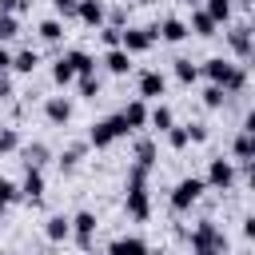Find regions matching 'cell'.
I'll return each instance as SVG.
<instances>
[{"mask_svg":"<svg viewBox=\"0 0 255 255\" xmlns=\"http://www.w3.org/2000/svg\"><path fill=\"white\" fill-rule=\"evenodd\" d=\"M128 215L131 219H147L151 215V199H147V167H131V175H128Z\"/></svg>","mask_w":255,"mask_h":255,"instance_id":"cell-1","label":"cell"},{"mask_svg":"<svg viewBox=\"0 0 255 255\" xmlns=\"http://www.w3.org/2000/svg\"><path fill=\"white\" fill-rule=\"evenodd\" d=\"M203 76H207L215 88H223V92H239V88L247 84L243 68H239V64H231V60H223V56L207 60V64H203Z\"/></svg>","mask_w":255,"mask_h":255,"instance_id":"cell-2","label":"cell"},{"mask_svg":"<svg viewBox=\"0 0 255 255\" xmlns=\"http://www.w3.org/2000/svg\"><path fill=\"white\" fill-rule=\"evenodd\" d=\"M120 135H128V124H124V120H120V112H116V116L100 120V124L88 131V143H92V147H112Z\"/></svg>","mask_w":255,"mask_h":255,"instance_id":"cell-3","label":"cell"},{"mask_svg":"<svg viewBox=\"0 0 255 255\" xmlns=\"http://www.w3.org/2000/svg\"><path fill=\"white\" fill-rule=\"evenodd\" d=\"M203 187H207V183H203L199 175L179 179V183H175V191H171V207H175V211H187V207H191V203L203 195Z\"/></svg>","mask_w":255,"mask_h":255,"instance_id":"cell-4","label":"cell"},{"mask_svg":"<svg viewBox=\"0 0 255 255\" xmlns=\"http://www.w3.org/2000/svg\"><path fill=\"white\" fill-rule=\"evenodd\" d=\"M191 247H195V255H199V251H223V235L215 231L211 219H203V223L191 231Z\"/></svg>","mask_w":255,"mask_h":255,"instance_id":"cell-5","label":"cell"},{"mask_svg":"<svg viewBox=\"0 0 255 255\" xmlns=\"http://www.w3.org/2000/svg\"><path fill=\"white\" fill-rule=\"evenodd\" d=\"M151 40H155V36H151V28H124V32H120V48H124L128 56L147 52V48H151Z\"/></svg>","mask_w":255,"mask_h":255,"instance_id":"cell-6","label":"cell"},{"mask_svg":"<svg viewBox=\"0 0 255 255\" xmlns=\"http://www.w3.org/2000/svg\"><path fill=\"white\" fill-rule=\"evenodd\" d=\"M203 183H211V187L227 191V187L235 183V167H231V159H211V167H207V179H203Z\"/></svg>","mask_w":255,"mask_h":255,"instance_id":"cell-7","label":"cell"},{"mask_svg":"<svg viewBox=\"0 0 255 255\" xmlns=\"http://www.w3.org/2000/svg\"><path fill=\"white\" fill-rule=\"evenodd\" d=\"M72 235L80 247H92V235H96V215L92 211H76L72 215Z\"/></svg>","mask_w":255,"mask_h":255,"instance_id":"cell-8","label":"cell"},{"mask_svg":"<svg viewBox=\"0 0 255 255\" xmlns=\"http://www.w3.org/2000/svg\"><path fill=\"white\" fill-rule=\"evenodd\" d=\"M76 16H80V24H88V28H104V20H108V12H104L100 0H76Z\"/></svg>","mask_w":255,"mask_h":255,"instance_id":"cell-9","label":"cell"},{"mask_svg":"<svg viewBox=\"0 0 255 255\" xmlns=\"http://www.w3.org/2000/svg\"><path fill=\"white\" fill-rule=\"evenodd\" d=\"M151 36H155V40H167V44H179V40L187 36V24H183V20H175V16H167L163 24H155V28H151Z\"/></svg>","mask_w":255,"mask_h":255,"instance_id":"cell-10","label":"cell"},{"mask_svg":"<svg viewBox=\"0 0 255 255\" xmlns=\"http://www.w3.org/2000/svg\"><path fill=\"white\" fill-rule=\"evenodd\" d=\"M163 92H167V80H163L159 72H143V76H139V100H143V104H147V100H159Z\"/></svg>","mask_w":255,"mask_h":255,"instance_id":"cell-11","label":"cell"},{"mask_svg":"<svg viewBox=\"0 0 255 255\" xmlns=\"http://www.w3.org/2000/svg\"><path fill=\"white\" fill-rule=\"evenodd\" d=\"M227 40H231V48H235V56H239V60H247V56H251V28H247V24H235V28L227 32Z\"/></svg>","mask_w":255,"mask_h":255,"instance_id":"cell-12","label":"cell"},{"mask_svg":"<svg viewBox=\"0 0 255 255\" xmlns=\"http://www.w3.org/2000/svg\"><path fill=\"white\" fill-rule=\"evenodd\" d=\"M120 120L128 124V131L143 128V124H147V104H143V100H131V104H128V108L120 112Z\"/></svg>","mask_w":255,"mask_h":255,"instance_id":"cell-13","label":"cell"},{"mask_svg":"<svg viewBox=\"0 0 255 255\" xmlns=\"http://www.w3.org/2000/svg\"><path fill=\"white\" fill-rule=\"evenodd\" d=\"M108 255H147V243L139 235H124V239H116L108 247Z\"/></svg>","mask_w":255,"mask_h":255,"instance_id":"cell-14","label":"cell"},{"mask_svg":"<svg viewBox=\"0 0 255 255\" xmlns=\"http://www.w3.org/2000/svg\"><path fill=\"white\" fill-rule=\"evenodd\" d=\"M104 64H108V72H112V76H128V72H131V56H128L124 48H108Z\"/></svg>","mask_w":255,"mask_h":255,"instance_id":"cell-15","label":"cell"},{"mask_svg":"<svg viewBox=\"0 0 255 255\" xmlns=\"http://www.w3.org/2000/svg\"><path fill=\"white\" fill-rule=\"evenodd\" d=\"M44 116H48L52 124H68V120H72V104H68L64 96H52V100L44 104Z\"/></svg>","mask_w":255,"mask_h":255,"instance_id":"cell-16","label":"cell"},{"mask_svg":"<svg viewBox=\"0 0 255 255\" xmlns=\"http://www.w3.org/2000/svg\"><path fill=\"white\" fill-rule=\"evenodd\" d=\"M231 151H235V159H239V163H251V155H255V135H251V124L235 135V147H231Z\"/></svg>","mask_w":255,"mask_h":255,"instance_id":"cell-17","label":"cell"},{"mask_svg":"<svg viewBox=\"0 0 255 255\" xmlns=\"http://www.w3.org/2000/svg\"><path fill=\"white\" fill-rule=\"evenodd\" d=\"M20 195H24V199H40V195H44V175H40V167H28V175H24V183H20Z\"/></svg>","mask_w":255,"mask_h":255,"instance_id":"cell-18","label":"cell"},{"mask_svg":"<svg viewBox=\"0 0 255 255\" xmlns=\"http://www.w3.org/2000/svg\"><path fill=\"white\" fill-rule=\"evenodd\" d=\"M147 124H151L155 131H167V128H175V116H171L167 104H155V108L147 112Z\"/></svg>","mask_w":255,"mask_h":255,"instance_id":"cell-19","label":"cell"},{"mask_svg":"<svg viewBox=\"0 0 255 255\" xmlns=\"http://www.w3.org/2000/svg\"><path fill=\"white\" fill-rule=\"evenodd\" d=\"M44 235H48L52 243H60V239H68V235H72V219H64V215H52V219L44 223Z\"/></svg>","mask_w":255,"mask_h":255,"instance_id":"cell-20","label":"cell"},{"mask_svg":"<svg viewBox=\"0 0 255 255\" xmlns=\"http://www.w3.org/2000/svg\"><path fill=\"white\" fill-rule=\"evenodd\" d=\"M64 60L72 64V72H76V76H92V68H96V60H92L88 52H80V48H72Z\"/></svg>","mask_w":255,"mask_h":255,"instance_id":"cell-21","label":"cell"},{"mask_svg":"<svg viewBox=\"0 0 255 255\" xmlns=\"http://www.w3.org/2000/svg\"><path fill=\"white\" fill-rule=\"evenodd\" d=\"M187 32H195V36H215V20L199 8V12H191V24H187Z\"/></svg>","mask_w":255,"mask_h":255,"instance_id":"cell-22","label":"cell"},{"mask_svg":"<svg viewBox=\"0 0 255 255\" xmlns=\"http://www.w3.org/2000/svg\"><path fill=\"white\" fill-rule=\"evenodd\" d=\"M36 64H40V56L28 48V52H16L12 56V72H20V76H32L36 72Z\"/></svg>","mask_w":255,"mask_h":255,"instance_id":"cell-23","label":"cell"},{"mask_svg":"<svg viewBox=\"0 0 255 255\" xmlns=\"http://www.w3.org/2000/svg\"><path fill=\"white\" fill-rule=\"evenodd\" d=\"M203 12L215 20V28L219 24H227V16H231V0H203Z\"/></svg>","mask_w":255,"mask_h":255,"instance_id":"cell-24","label":"cell"},{"mask_svg":"<svg viewBox=\"0 0 255 255\" xmlns=\"http://www.w3.org/2000/svg\"><path fill=\"white\" fill-rule=\"evenodd\" d=\"M52 80H56L60 88H68V84L76 80V72H72V64H68L64 56H60V60H56V68H52Z\"/></svg>","mask_w":255,"mask_h":255,"instance_id":"cell-25","label":"cell"},{"mask_svg":"<svg viewBox=\"0 0 255 255\" xmlns=\"http://www.w3.org/2000/svg\"><path fill=\"white\" fill-rule=\"evenodd\" d=\"M175 80H179V84H195V80H199V68H195L191 60H175Z\"/></svg>","mask_w":255,"mask_h":255,"instance_id":"cell-26","label":"cell"},{"mask_svg":"<svg viewBox=\"0 0 255 255\" xmlns=\"http://www.w3.org/2000/svg\"><path fill=\"white\" fill-rule=\"evenodd\" d=\"M155 163V143L151 139H139V147H135V167H151Z\"/></svg>","mask_w":255,"mask_h":255,"instance_id":"cell-27","label":"cell"},{"mask_svg":"<svg viewBox=\"0 0 255 255\" xmlns=\"http://www.w3.org/2000/svg\"><path fill=\"white\" fill-rule=\"evenodd\" d=\"M40 40H48V44L64 40V24H60V20H44V24H40Z\"/></svg>","mask_w":255,"mask_h":255,"instance_id":"cell-28","label":"cell"},{"mask_svg":"<svg viewBox=\"0 0 255 255\" xmlns=\"http://www.w3.org/2000/svg\"><path fill=\"white\" fill-rule=\"evenodd\" d=\"M44 159H48V147H44V143H32V147H24V163H28V167H40Z\"/></svg>","mask_w":255,"mask_h":255,"instance_id":"cell-29","label":"cell"},{"mask_svg":"<svg viewBox=\"0 0 255 255\" xmlns=\"http://www.w3.org/2000/svg\"><path fill=\"white\" fill-rule=\"evenodd\" d=\"M223 100H227V92H223V88H215V84H207V88H203V104H207V108H223Z\"/></svg>","mask_w":255,"mask_h":255,"instance_id":"cell-30","label":"cell"},{"mask_svg":"<svg viewBox=\"0 0 255 255\" xmlns=\"http://www.w3.org/2000/svg\"><path fill=\"white\" fill-rule=\"evenodd\" d=\"M163 135H167V143H171V147H175V151H183V147H187V143H191V139H187V128H167V131H163Z\"/></svg>","mask_w":255,"mask_h":255,"instance_id":"cell-31","label":"cell"},{"mask_svg":"<svg viewBox=\"0 0 255 255\" xmlns=\"http://www.w3.org/2000/svg\"><path fill=\"white\" fill-rule=\"evenodd\" d=\"M12 36H20V24H16V16H0V44H8Z\"/></svg>","mask_w":255,"mask_h":255,"instance_id":"cell-32","label":"cell"},{"mask_svg":"<svg viewBox=\"0 0 255 255\" xmlns=\"http://www.w3.org/2000/svg\"><path fill=\"white\" fill-rule=\"evenodd\" d=\"M16 195H20V187H16L12 179H0V211H4V207H8Z\"/></svg>","mask_w":255,"mask_h":255,"instance_id":"cell-33","label":"cell"},{"mask_svg":"<svg viewBox=\"0 0 255 255\" xmlns=\"http://www.w3.org/2000/svg\"><path fill=\"white\" fill-rule=\"evenodd\" d=\"M96 92H100V80L96 76H80V96L84 100H96Z\"/></svg>","mask_w":255,"mask_h":255,"instance_id":"cell-34","label":"cell"},{"mask_svg":"<svg viewBox=\"0 0 255 255\" xmlns=\"http://www.w3.org/2000/svg\"><path fill=\"white\" fill-rule=\"evenodd\" d=\"M100 40H104L108 48H120V28H116V24H104V28H100Z\"/></svg>","mask_w":255,"mask_h":255,"instance_id":"cell-35","label":"cell"},{"mask_svg":"<svg viewBox=\"0 0 255 255\" xmlns=\"http://www.w3.org/2000/svg\"><path fill=\"white\" fill-rule=\"evenodd\" d=\"M16 147H20V135H16L12 128H4V131H0V151H16Z\"/></svg>","mask_w":255,"mask_h":255,"instance_id":"cell-36","label":"cell"},{"mask_svg":"<svg viewBox=\"0 0 255 255\" xmlns=\"http://www.w3.org/2000/svg\"><path fill=\"white\" fill-rule=\"evenodd\" d=\"M80 155H84V143H80V147H68V151L60 155V167H76V163H80Z\"/></svg>","mask_w":255,"mask_h":255,"instance_id":"cell-37","label":"cell"},{"mask_svg":"<svg viewBox=\"0 0 255 255\" xmlns=\"http://www.w3.org/2000/svg\"><path fill=\"white\" fill-rule=\"evenodd\" d=\"M187 139L203 143V139H207V128H203V124H187Z\"/></svg>","mask_w":255,"mask_h":255,"instance_id":"cell-38","label":"cell"},{"mask_svg":"<svg viewBox=\"0 0 255 255\" xmlns=\"http://www.w3.org/2000/svg\"><path fill=\"white\" fill-rule=\"evenodd\" d=\"M20 8H24L20 0H0V16H16Z\"/></svg>","mask_w":255,"mask_h":255,"instance_id":"cell-39","label":"cell"},{"mask_svg":"<svg viewBox=\"0 0 255 255\" xmlns=\"http://www.w3.org/2000/svg\"><path fill=\"white\" fill-rule=\"evenodd\" d=\"M8 68H12V52L0 44V72H8Z\"/></svg>","mask_w":255,"mask_h":255,"instance_id":"cell-40","label":"cell"},{"mask_svg":"<svg viewBox=\"0 0 255 255\" xmlns=\"http://www.w3.org/2000/svg\"><path fill=\"white\" fill-rule=\"evenodd\" d=\"M52 4H56L60 12H76V0H52Z\"/></svg>","mask_w":255,"mask_h":255,"instance_id":"cell-41","label":"cell"},{"mask_svg":"<svg viewBox=\"0 0 255 255\" xmlns=\"http://www.w3.org/2000/svg\"><path fill=\"white\" fill-rule=\"evenodd\" d=\"M0 96H8V80H4V72H0Z\"/></svg>","mask_w":255,"mask_h":255,"instance_id":"cell-42","label":"cell"},{"mask_svg":"<svg viewBox=\"0 0 255 255\" xmlns=\"http://www.w3.org/2000/svg\"><path fill=\"white\" fill-rule=\"evenodd\" d=\"M135 4H155V0H135Z\"/></svg>","mask_w":255,"mask_h":255,"instance_id":"cell-43","label":"cell"},{"mask_svg":"<svg viewBox=\"0 0 255 255\" xmlns=\"http://www.w3.org/2000/svg\"><path fill=\"white\" fill-rule=\"evenodd\" d=\"M183 4H199V0H183Z\"/></svg>","mask_w":255,"mask_h":255,"instance_id":"cell-44","label":"cell"},{"mask_svg":"<svg viewBox=\"0 0 255 255\" xmlns=\"http://www.w3.org/2000/svg\"><path fill=\"white\" fill-rule=\"evenodd\" d=\"M20 4H32V0H20Z\"/></svg>","mask_w":255,"mask_h":255,"instance_id":"cell-45","label":"cell"},{"mask_svg":"<svg viewBox=\"0 0 255 255\" xmlns=\"http://www.w3.org/2000/svg\"><path fill=\"white\" fill-rule=\"evenodd\" d=\"M0 255H8V251H0Z\"/></svg>","mask_w":255,"mask_h":255,"instance_id":"cell-46","label":"cell"}]
</instances>
